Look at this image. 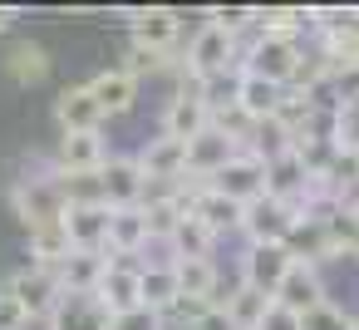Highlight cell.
Instances as JSON below:
<instances>
[{
  "mask_svg": "<svg viewBox=\"0 0 359 330\" xmlns=\"http://www.w3.org/2000/svg\"><path fill=\"white\" fill-rule=\"evenodd\" d=\"M11 207H15V217L25 222V232L50 227V222H65L69 197H65V187H60V173H45V178H20V183L11 187Z\"/></svg>",
  "mask_w": 359,
  "mask_h": 330,
  "instance_id": "1",
  "label": "cell"
},
{
  "mask_svg": "<svg viewBox=\"0 0 359 330\" xmlns=\"http://www.w3.org/2000/svg\"><path fill=\"white\" fill-rule=\"evenodd\" d=\"M236 35L222 25H202L187 45V79H212V74H236Z\"/></svg>",
  "mask_w": 359,
  "mask_h": 330,
  "instance_id": "2",
  "label": "cell"
},
{
  "mask_svg": "<svg viewBox=\"0 0 359 330\" xmlns=\"http://www.w3.org/2000/svg\"><path fill=\"white\" fill-rule=\"evenodd\" d=\"M300 60H305L300 40H280V35H256V45H251V55L241 60V70H246V74H256V79H271V84L290 89V79H295Z\"/></svg>",
  "mask_w": 359,
  "mask_h": 330,
  "instance_id": "3",
  "label": "cell"
},
{
  "mask_svg": "<svg viewBox=\"0 0 359 330\" xmlns=\"http://www.w3.org/2000/svg\"><path fill=\"white\" fill-rule=\"evenodd\" d=\"M295 222H300V212H295L290 202L271 197V192L241 207V232H246V246H261V242H290Z\"/></svg>",
  "mask_w": 359,
  "mask_h": 330,
  "instance_id": "4",
  "label": "cell"
},
{
  "mask_svg": "<svg viewBox=\"0 0 359 330\" xmlns=\"http://www.w3.org/2000/svg\"><path fill=\"white\" fill-rule=\"evenodd\" d=\"M6 291L20 301V310H25L30 320H50V315H55V305L65 301L60 271H45V266H20V271L6 281Z\"/></svg>",
  "mask_w": 359,
  "mask_h": 330,
  "instance_id": "5",
  "label": "cell"
},
{
  "mask_svg": "<svg viewBox=\"0 0 359 330\" xmlns=\"http://www.w3.org/2000/svg\"><path fill=\"white\" fill-rule=\"evenodd\" d=\"M290 266H295V251L285 242H261V246L241 251V281L256 286V291H266V296L280 291V281L290 276Z\"/></svg>",
  "mask_w": 359,
  "mask_h": 330,
  "instance_id": "6",
  "label": "cell"
},
{
  "mask_svg": "<svg viewBox=\"0 0 359 330\" xmlns=\"http://www.w3.org/2000/svg\"><path fill=\"white\" fill-rule=\"evenodd\" d=\"M212 187L222 192V197H231V202H256V197H266V158H256V153H236L217 178H212Z\"/></svg>",
  "mask_w": 359,
  "mask_h": 330,
  "instance_id": "7",
  "label": "cell"
},
{
  "mask_svg": "<svg viewBox=\"0 0 359 330\" xmlns=\"http://www.w3.org/2000/svg\"><path fill=\"white\" fill-rule=\"evenodd\" d=\"M99 192L109 207H143V192H148V178L138 168V158H109L99 168Z\"/></svg>",
  "mask_w": 359,
  "mask_h": 330,
  "instance_id": "8",
  "label": "cell"
},
{
  "mask_svg": "<svg viewBox=\"0 0 359 330\" xmlns=\"http://www.w3.org/2000/svg\"><path fill=\"white\" fill-rule=\"evenodd\" d=\"M65 232L74 251H109V202H69Z\"/></svg>",
  "mask_w": 359,
  "mask_h": 330,
  "instance_id": "9",
  "label": "cell"
},
{
  "mask_svg": "<svg viewBox=\"0 0 359 330\" xmlns=\"http://www.w3.org/2000/svg\"><path fill=\"white\" fill-rule=\"evenodd\" d=\"M182 35V15L172 6H143L133 11V45L138 50H153V55H168Z\"/></svg>",
  "mask_w": 359,
  "mask_h": 330,
  "instance_id": "10",
  "label": "cell"
},
{
  "mask_svg": "<svg viewBox=\"0 0 359 330\" xmlns=\"http://www.w3.org/2000/svg\"><path fill=\"white\" fill-rule=\"evenodd\" d=\"M280 109H285V89L280 84H271V79H256V74H236V114L246 119V124H271V119H280Z\"/></svg>",
  "mask_w": 359,
  "mask_h": 330,
  "instance_id": "11",
  "label": "cell"
},
{
  "mask_svg": "<svg viewBox=\"0 0 359 330\" xmlns=\"http://www.w3.org/2000/svg\"><path fill=\"white\" fill-rule=\"evenodd\" d=\"M236 153H241V143H236L226 128H217V124H212L207 133H197V138L187 143V173L212 183V178H217V173L236 158Z\"/></svg>",
  "mask_w": 359,
  "mask_h": 330,
  "instance_id": "12",
  "label": "cell"
},
{
  "mask_svg": "<svg viewBox=\"0 0 359 330\" xmlns=\"http://www.w3.org/2000/svg\"><path fill=\"white\" fill-rule=\"evenodd\" d=\"M94 296L104 301V310H109V315H123V310L143 305V266H128L123 256H114Z\"/></svg>",
  "mask_w": 359,
  "mask_h": 330,
  "instance_id": "13",
  "label": "cell"
},
{
  "mask_svg": "<svg viewBox=\"0 0 359 330\" xmlns=\"http://www.w3.org/2000/svg\"><path fill=\"white\" fill-rule=\"evenodd\" d=\"M55 124H60V133H99V128H104V109H99V99L89 94V84L60 89V99H55Z\"/></svg>",
  "mask_w": 359,
  "mask_h": 330,
  "instance_id": "14",
  "label": "cell"
},
{
  "mask_svg": "<svg viewBox=\"0 0 359 330\" xmlns=\"http://www.w3.org/2000/svg\"><path fill=\"white\" fill-rule=\"evenodd\" d=\"M212 128V109L197 99V89L187 84L182 94H172L168 99V109H163V133L168 138H182V143H192L197 133H207Z\"/></svg>",
  "mask_w": 359,
  "mask_h": 330,
  "instance_id": "15",
  "label": "cell"
},
{
  "mask_svg": "<svg viewBox=\"0 0 359 330\" xmlns=\"http://www.w3.org/2000/svg\"><path fill=\"white\" fill-rule=\"evenodd\" d=\"M138 168H143L148 183H177V178L187 173V143L158 133V138H148V143L138 148Z\"/></svg>",
  "mask_w": 359,
  "mask_h": 330,
  "instance_id": "16",
  "label": "cell"
},
{
  "mask_svg": "<svg viewBox=\"0 0 359 330\" xmlns=\"http://www.w3.org/2000/svg\"><path fill=\"white\" fill-rule=\"evenodd\" d=\"M187 212L197 217V222H207L217 237L222 232H236L241 227V202H231V197H222L212 183H192L187 187Z\"/></svg>",
  "mask_w": 359,
  "mask_h": 330,
  "instance_id": "17",
  "label": "cell"
},
{
  "mask_svg": "<svg viewBox=\"0 0 359 330\" xmlns=\"http://www.w3.org/2000/svg\"><path fill=\"white\" fill-rule=\"evenodd\" d=\"M109 163L104 133H60L55 148V173H99Z\"/></svg>",
  "mask_w": 359,
  "mask_h": 330,
  "instance_id": "18",
  "label": "cell"
},
{
  "mask_svg": "<svg viewBox=\"0 0 359 330\" xmlns=\"http://www.w3.org/2000/svg\"><path fill=\"white\" fill-rule=\"evenodd\" d=\"M276 301H280L285 310H295V315H305V310L325 305V281H320V266H315V261H295V266H290V276L280 281Z\"/></svg>",
  "mask_w": 359,
  "mask_h": 330,
  "instance_id": "19",
  "label": "cell"
},
{
  "mask_svg": "<svg viewBox=\"0 0 359 330\" xmlns=\"http://www.w3.org/2000/svg\"><path fill=\"white\" fill-rule=\"evenodd\" d=\"M153 242L148 212L143 207H109V251L114 256H138Z\"/></svg>",
  "mask_w": 359,
  "mask_h": 330,
  "instance_id": "20",
  "label": "cell"
},
{
  "mask_svg": "<svg viewBox=\"0 0 359 330\" xmlns=\"http://www.w3.org/2000/svg\"><path fill=\"white\" fill-rule=\"evenodd\" d=\"M45 325H50V330H109L114 315L104 310L99 296H69V291H65V301L55 305V315H50Z\"/></svg>",
  "mask_w": 359,
  "mask_h": 330,
  "instance_id": "21",
  "label": "cell"
},
{
  "mask_svg": "<svg viewBox=\"0 0 359 330\" xmlns=\"http://www.w3.org/2000/svg\"><path fill=\"white\" fill-rule=\"evenodd\" d=\"M89 94L99 99V109H104V119H118V114H128L133 104H138V79L118 65V70H104V74H94L89 79Z\"/></svg>",
  "mask_w": 359,
  "mask_h": 330,
  "instance_id": "22",
  "label": "cell"
},
{
  "mask_svg": "<svg viewBox=\"0 0 359 330\" xmlns=\"http://www.w3.org/2000/svg\"><path fill=\"white\" fill-rule=\"evenodd\" d=\"M109 261H114V251H74L60 266V286L69 296H94L99 281H104V271H109Z\"/></svg>",
  "mask_w": 359,
  "mask_h": 330,
  "instance_id": "23",
  "label": "cell"
},
{
  "mask_svg": "<svg viewBox=\"0 0 359 330\" xmlns=\"http://www.w3.org/2000/svg\"><path fill=\"white\" fill-rule=\"evenodd\" d=\"M271 305H276V296H266V291H256V286H246V281L222 296V310L231 315L236 330H256V325L271 315Z\"/></svg>",
  "mask_w": 359,
  "mask_h": 330,
  "instance_id": "24",
  "label": "cell"
},
{
  "mask_svg": "<svg viewBox=\"0 0 359 330\" xmlns=\"http://www.w3.org/2000/svg\"><path fill=\"white\" fill-rule=\"evenodd\" d=\"M172 266H177V286H182L187 301H202V305H217V301H222V296H217L222 276H217L212 256H187V261H172Z\"/></svg>",
  "mask_w": 359,
  "mask_h": 330,
  "instance_id": "25",
  "label": "cell"
},
{
  "mask_svg": "<svg viewBox=\"0 0 359 330\" xmlns=\"http://www.w3.org/2000/svg\"><path fill=\"white\" fill-rule=\"evenodd\" d=\"M6 74H11L20 89L45 84V79H50V50H45V45H35V40H20V45L6 55Z\"/></svg>",
  "mask_w": 359,
  "mask_h": 330,
  "instance_id": "26",
  "label": "cell"
},
{
  "mask_svg": "<svg viewBox=\"0 0 359 330\" xmlns=\"http://www.w3.org/2000/svg\"><path fill=\"white\" fill-rule=\"evenodd\" d=\"M69 256H74V246H69V232H65V222H50V227H35V232H30V266L60 271Z\"/></svg>",
  "mask_w": 359,
  "mask_h": 330,
  "instance_id": "27",
  "label": "cell"
},
{
  "mask_svg": "<svg viewBox=\"0 0 359 330\" xmlns=\"http://www.w3.org/2000/svg\"><path fill=\"white\" fill-rule=\"evenodd\" d=\"M182 301V286H177V266L172 261H158V266H143V305L148 310H172Z\"/></svg>",
  "mask_w": 359,
  "mask_h": 330,
  "instance_id": "28",
  "label": "cell"
},
{
  "mask_svg": "<svg viewBox=\"0 0 359 330\" xmlns=\"http://www.w3.org/2000/svg\"><path fill=\"white\" fill-rule=\"evenodd\" d=\"M212 242H217V232L187 212V217L177 222V232L168 237V251H172V261H187V256H212Z\"/></svg>",
  "mask_w": 359,
  "mask_h": 330,
  "instance_id": "29",
  "label": "cell"
},
{
  "mask_svg": "<svg viewBox=\"0 0 359 330\" xmlns=\"http://www.w3.org/2000/svg\"><path fill=\"white\" fill-rule=\"evenodd\" d=\"M256 30H261V35H280V40H300V35L310 30V11H300V6L256 11Z\"/></svg>",
  "mask_w": 359,
  "mask_h": 330,
  "instance_id": "30",
  "label": "cell"
},
{
  "mask_svg": "<svg viewBox=\"0 0 359 330\" xmlns=\"http://www.w3.org/2000/svg\"><path fill=\"white\" fill-rule=\"evenodd\" d=\"M334 148L339 153H359V99L354 104H334Z\"/></svg>",
  "mask_w": 359,
  "mask_h": 330,
  "instance_id": "31",
  "label": "cell"
},
{
  "mask_svg": "<svg viewBox=\"0 0 359 330\" xmlns=\"http://www.w3.org/2000/svg\"><path fill=\"white\" fill-rule=\"evenodd\" d=\"M349 325H354V315L339 310V305H330V301L300 315V330H349Z\"/></svg>",
  "mask_w": 359,
  "mask_h": 330,
  "instance_id": "32",
  "label": "cell"
},
{
  "mask_svg": "<svg viewBox=\"0 0 359 330\" xmlns=\"http://www.w3.org/2000/svg\"><path fill=\"white\" fill-rule=\"evenodd\" d=\"M109 330H168V315L163 310H148V305H133V310L114 315Z\"/></svg>",
  "mask_w": 359,
  "mask_h": 330,
  "instance_id": "33",
  "label": "cell"
},
{
  "mask_svg": "<svg viewBox=\"0 0 359 330\" xmlns=\"http://www.w3.org/2000/svg\"><path fill=\"white\" fill-rule=\"evenodd\" d=\"M207 20H212V25H222V30H231V35H241L246 25H256V11H251V6H231V11H226V6H217V11H207Z\"/></svg>",
  "mask_w": 359,
  "mask_h": 330,
  "instance_id": "34",
  "label": "cell"
},
{
  "mask_svg": "<svg viewBox=\"0 0 359 330\" xmlns=\"http://www.w3.org/2000/svg\"><path fill=\"white\" fill-rule=\"evenodd\" d=\"M25 325H30V315L20 310V301L6 286H0V330H25Z\"/></svg>",
  "mask_w": 359,
  "mask_h": 330,
  "instance_id": "35",
  "label": "cell"
},
{
  "mask_svg": "<svg viewBox=\"0 0 359 330\" xmlns=\"http://www.w3.org/2000/svg\"><path fill=\"white\" fill-rule=\"evenodd\" d=\"M187 330H236V325H231V315H226L222 305H207V310H202Z\"/></svg>",
  "mask_w": 359,
  "mask_h": 330,
  "instance_id": "36",
  "label": "cell"
},
{
  "mask_svg": "<svg viewBox=\"0 0 359 330\" xmlns=\"http://www.w3.org/2000/svg\"><path fill=\"white\" fill-rule=\"evenodd\" d=\"M256 330H300V315H295V310H285V305L276 301V305H271V315H266Z\"/></svg>",
  "mask_w": 359,
  "mask_h": 330,
  "instance_id": "37",
  "label": "cell"
},
{
  "mask_svg": "<svg viewBox=\"0 0 359 330\" xmlns=\"http://www.w3.org/2000/svg\"><path fill=\"white\" fill-rule=\"evenodd\" d=\"M11 20H15V11H11V6H0V35L11 30Z\"/></svg>",
  "mask_w": 359,
  "mask_h": 330,
  "instance_id": "38",
  "label": "cell"
},
{
  "mask_svg": "<svg viewBox=\"0 0 359 330\" xmlns=\"http://www.w3.org/2000/svg\"><path fill=\"white\" fill-rule=\"evenodd\" d=\"M349 330H359V315H354V325H349Z\"/></svg>",
  "mask_w": 359,
  "mask_h": 330,
  "instance_id": "39",
  "label": "cell"
}]
</instances>
